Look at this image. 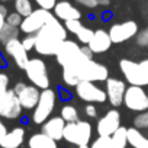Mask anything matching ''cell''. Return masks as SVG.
I'll list each match as a JSON object with an SVG mask.
<instances>
[{
    "mask_svg": "<svg viewBox=\"0 0 148 148\" xmlns=\"http://www.w3.org/2000/svg\"><path fill=\"white\" fill-rule=\"evenodd\" d=\"M55 105H57V93L52 89L41 90L39 102L32 112V122L36 125H42L44 122H47L51 118Z\"/></svg>",
    "mask_w": 148,
    "mask_h": 148,
    "instance_id": "obj_6",
    "label": "cell"
},
{
    "mask_svg": "<svg viewBox=\"0 0 148 148\" xmlns=\"http://www.w3.org/2000/svg\"><path fill=\"white\" fill-rule=\"evenodd\" d=\"M19 34H21V29L19 28H15V26H10V25H5L3 31L0 32V42L3 45L6 42H9L10 39H15V38H19Z\"/></svg>",
    "mask_w": 148,
    "mask_h": 148,
    "instance_id": "obj_27",
    "label": "cell"
},
{
    "mask_svg": "<svg viewBox=\"0 0 148 148\" xmlns=\"http://www.w3.org/2000/svg\"><path fill=\"white\" fill-rule=\"evenodd\" d=\"M25 134H26L25 128L22 126H16L8 131V134L0 141V147L2 148H19L25 141Z\"/></svg>",
    "mask_w": 148,
    "mask_h": 148,
    "instance_id": "obj_21",
    "label": "cell"
},
{
    "mask_svg": "<svg viewBox=\"0 0 148 148\" xmlns=\"http://www.w3.org/2000/svg\"><path fill=\"white\" fill-rule=\"evenodd\" d=\"M54 18V13L51 10H47V9H35L29 16L23 18L22 23H21V32L25 34V35H36L48 22L49 19Z\"/></svg>",
    "mask_w": 148,
    "mask_h": 148,
    "instance_id": "obj_7",
    "label": "cell"
},
{
    "mask_svg": "<svg viewBox=\"0 0 148 148\" xmlns=\"http://www.w3.org/2000/svg\"><path fill=\"white\" fill-rule=\"evenodd\" d=\"M93 55H95V54L92 52V49H90L87 45H86V47H80V44H77L76 41L65 39V41L61 44V47H60V49H58L55 58H57V62H58L62 68H65V67H68V68H76V67H79L80 64H83V62L92 60Z\"/></svg>",
    "mask_w": 148,
    "mask_h": 148,
    "instance_id": "obj_2",
    "label": "cell"
},
{
    "mask_svg": "<svg viewBox=\"0 0 148 148\" xmlns=\"http://www.w3.org/2000/svg\"><path fill=\"white\" fill-rule=\"evenodd\" d=\"M90 148H113L112 147V139H110V136H97L92 142Z\"/></svg>",
    "mask_w": 148,
    "mask_h": 148,
    "instance_id": "obj_30",
    "label": "cell"
},
{
    "mask_svg": "<svg viewBox=\"0 0 148 148\" xmlns=\"http://www.w3.org/2000/svg\"><path fill=\"white\" fill-rule=\"evenodd\" d=\"M135 41H136V45L138 47H142V48H148V26L141 29L138 32V35L135 36Z\"/></svg>",
    "mask_w": 148,
    "mask_h": 148,
    "instance_id": "obj_31",
    "label": "cell"
},
{
    "mask_svg": "<svg viewBox=\"0 0 148 148\" xmlns=\"http://www.w3.org/2000/svg\"><path fill=\"white\" fill-rule=\"evenodd\" d=\"M76 3H79L80 6L87 8V9H95L100 5V0H76Z\"/></svg>",
    "mask_w": 148,
    "mask_h": 148,
    "instance_id": "obj_37",
    "label": "cell"
},
{
    "mask_svg": "<svg viewBox=\"0 0 148 148\" xmlns=\"http://www.w3.org/2000/svg\"><path fill=\"white\" fill-rule=\"evenodd\" d=\"M119 68L121 73L123 74L125 82L132 84V86H142V79H141V73H139V64L134 60L129 58H123L119 62Z\"/></svg>",
    "mask_w": 148,
    "mask_h": 148,
    "instance_id": "obj_17",
    "label": "cell"
},
{
    "mask_svg": "<svg viewBox=\"0 0 148 148\" xmlns=\"http://www.w3.org/2000/svg\"><path fill=\"white\" fill-rule=\"evenodd\" d=\"M22 44H23V47L26 48V51L29 52V51L35 49L36 36H35V35H25V36H23V39H22Z\"/></svg>",
    "mask_w": 148,
    "mask_h": 148,
    "instance_id": "obj_34",
    "label": "cell"
},
{
    "mask_svg": "<svg viewBox=\"0 0 148 148\" xmlns=\"http://www.w3.org/2000/svg\"><path fill=\"white\" fill-rule=\"evenodd\" d=\"M108 32H109L113 44H122V42H126V41L135 38L138 35L139 29H138V23L135 21H125V22L112 25Z\"/></svg>",
    "mask_w": 148,
    "mask_h": 148,
    "instance_id": "obj_12",
    "label": "cell"
},
{
    "mask_svg": "<svg viewBox=\"0 0 148 148\" xmlns=\"http://www.w3.org/2000/svg\"><path fill=\"white\" fill-rule=\"evenodd\" d=\"M8 134V128H6V125L3 123V121H2V116H0V141L3 139V136Z\"/></svg>",
    "mask_w": 148,
    "mask_h": 148,
    "instance_id": "obj_40",
    "label": "cell"
},
{
    "mask_svg": "<svg viewBox=\"0 0 148 148\" xmlns=\"http://www.w3.org/2000/svg\"><path fill=\"white\" fill-rule=\"evenodd\" d=\"M52 13L57 19L61 22H68V21H77L82 19V12L79 8H76L68 0H58L55 8L52 9Z\"/></svg>",
    "mask_w": 148,
    "mask_h": 148,
    "instance_id": "obj_16",
    "label": "cell"
},
{
    "mask_svg": "<svg viewBox=\"0 0 148 148\" xmlns=\"http://www.w3.org/2000/svg\"><path fill=\"white\" fill-rule=\"evenodd\" d=\"M3 47H5V52L13 60V62L19 68L23 70L29 61V57H28V51L23 47L22 41L19 38H15V39H10L9 42H6Z\"/></svg>",
    "mask_w": 148,
    "mask_h": 148,
    "instance_id": "obj_15",
    "label": "cell"
},
{
    "mask_svg": "<svg viewBox=\"0 0 148 148\" xmlns=\"http://www.w3.org/2000/svg\"><path fill=\"white\" fill-rule=\"evenodd\" d=\"M9 90V76L6 73H0V96Z\"/></svg>",
    "mask_w": 148,
    "mask_h": 148,
    "instance_id": "obj_35",
    "label": "cell"
},
{
    "mask_svg": "<svg viewBox=\"0 0 148 148\" xmlns=\"http://www.w3.org/2000/svg\"><path fill=\"white\" fill-rule=\"evenodd\" d=\"M121 128V113L116 108L108 110L96 125V131L99 136H112Z\"/></svg>",
    "mask_w": 148,
    "mask_h": 148,
    "instance_id": "obj_13",
    "label": "cell"
},
{
    "mask_svg": "<svg viewBox=\"0 0 148 148\" xmlns=\"http://www.w3.org/2000/svg\"><path fill=\"white\" fill-rule=\"evenodd\" d=\"M22 110L23 108L13 89H9L6 93L0 96V116L2 118L9 121L18 119L22 115Z\"/></svg>",
    "mask_w": 148,
    "mask_h": 148,
    "instance_id": "obj_11",
    "label": "cell"
},
{
    "mask_svg": "<svg viewBox=\"0 0 148 148\" xmlns=\"http://www.w3.org/2000/svg\"><path fill=\"white\" fill-rule=\"evenodd\" d=\"M128 142L132 148H148V138L135 126L128 128Z\"/></svg>",
    "mask_w": 148,
    "mask_h": 148,
    "instance_id": "obj_23",
    "label": "cell"
},
{
    "mask_svg": "<svg viewBox=\"0 0 148 148\" xmlns=\"http://www.w3.org/2000/svg\"><path fill=\"white\" fill-rule=\"evenodd\" d=\"M134 126L141 129V131L148 129V110L136 113V116L134 118Z\"/></svg>",
    "mask_w": 148,
    "mask_h": 148,
    "instance_id": "obj_29",
    "label": "cell"
},
{
    "mask_svg": "<svg viewBox=\"0 0 148 148\" xmlns=\"http://www.w3.org/2000/svg\"><path fill=\"white\" fill-rule=\"evenodd\" d=\"M92 123L87 121H82L79 119L77 122H70L65 125L64 129V141H67L68 144L73 145H87L92 139Z\"/></svg>",
    "mask_w": 148,
    "mask_h": 148,
    "instance_id": "obj_4",
    "label": "cell"
},
{
    "mask_svg": "<svg viewBox=\"0 0 148 148\" xmlns=\"http://www.w3.org/2000/svg\"><path fill=\"white\" fill-rule=\"evenodd\" d=\"M109 3H110L109 0H100V5H102V6H108Z\"/></svg>",
    "mask_w": 148,
    "mask_h": 148,
    "instance_id": "obj_41",
    "label": "cell"
},
{
    "mask_svg": "<svg viewBox=\"0 0 148 148\" xmlns=\"http://www.w3.org/2000/svg\"><path fill=\"white\" fill-rule=\"evenodd\" d=\"M112 44L113 42L110 39L109 32H106L105 29H97V31H95L93 38L90 39L87 47L92 49L93 54H103L112 47Z\"/></svg>",
    "mask_w": 148,
    "mask_h": 148,
    "instance_id": "obj_18",
    "label": "cell"
},
{
    "mask_svg": "<svg viewBox=\"0 0 148 148\" xmlns=\"http://www.w3.org/2000/svg\"><path fill=\"white\" fill-rule=\"evenodd\" d=\"M84 113H86L87 118L95 119V118L97 116V108H96V105H95V103H87V105L84 106Z\"/></svg>",
    "mask_w": 148,
    "mask_h": 148,
    "instance_id": "obj_38",
    "label": "cell"
},
{
    "mask_svg": "<svg viewBox=\"0 0 148 148\" xmlns=\"http://www.w3.org/2000/svg\"><path fill=\"white\" fill-rule=\"evenodd\" d=\"M60 116H61L67 123H70V122H77V121H79V110H77V108L74 106V105L65 103V105L61 108Z\"/></svg>",
    "mask_w": 148,
    "mask_h": 148,
    "instance_id": "obj_25",
    "label": "cell"
},
{
    "mask_svg": "<svg viewBox=\"0 0 148 148\" xmlns=\"http://www.w3.org/2000/svg\"><path fill=\"white\" fill-rule=\"evenodd\" d=\"M68 68V67H65ZM73 71H76L77 77L80 82H93V83H100L106 82L109 79V70L105 64L95 61L93 58L80 64L76 68H71Z\"/></svg>",
    "mask_w": 148,
    "mask_h": 148,
    "instance_id": "obj_3",
    "label": "cell"
},
{
    "mask_svg": "<svg viewBox=\"0 0 148 148\" xmlns=\"http://www.w3.org/2000/svg\"><path fill=\"white\" fill-rule=\"evenodd\" d=\"M22 21H23V18H22L18 12H12V13H9L8 18H6V23L10 25V26H15V28H21Z\"/></svg>",
    "mask_w": 148,
    "mask_h": 148,
    "instance_id": "obj_32",
    "label": "cell"
},
{
    "mask_svg": "<svg viewBox=\"0 0 148 148\" xmlns=\"http://www.w3.org/2000/svg\"><path fill=\"white\" fill-rule=\"evenodd\" d=\"M22 108L25 110H34L35 106L38 105L39 102V97H41V89H38L36 86L34 84H26L23 82H19L15 84L13 87Z\"/></svg>",
    "mask_w": 148,
    "mask_h": 148,
    "instance_id": "obj_10",
    "label": "cell"
},
{
    "mask_svg": "<svg viewBox=\"0 0 148 148\" xmlns=\"http://www.w3.org/2000/svg\"><path fill=\"white\" fill-rule=\"evenodd\" d=\"M105 90L108 95V100L113 108H119L123 105V97H125V92H126V82L121 80V79H112L109 77L106 82Z\"/></svg>",
    "mask_w": 148,
    "mask_h": 148,
    "instance_id": "obj_14",
    "label": "cell"
},
{
    "mask_svg": "<svg viewBox=\"0 0 148 148\" xmlns=\"http://www.w3.org/2000/svg\"><path fill=\"white\" fill-rule=\"evenodd\" d=\"M61 77H62L64 86H67V87H76V86L80 83V80H79V77H77L76 71H73L71 68H62Z\"/></svg>",
    "mask_w": 148,
    "mask_h": 148,
    "instance_id": "obj_28",
    "label": "cell"
},
{
    "mask_svg": "<svg viewBox=\"0 0 148 148\" xmlns=\"http://www.w3.org/2000/svg\"><path fill=\"white\" fill-rule=\"evenodd\" d=\"M138 64H139V73H141L142 84L144 86H148V58L141 60Z\"/></svg>",
    "mask_w": 148,
    "mask_h": 148,
    "instance_id": "obj_33",
    "label": "cell"
},
{
    "mask_svg": "<svg viewBox=\"0 0 148 148\" xmlns=\"http://www.w3.org/2000/svg\"><path fill=\"white\" fill-rule=\"evenodd\" d=\"M112 147L113 148H126V145H129L128 142V129L125 126H121L112 136Z\"/></svg>",
    "mask_w": 148,
    "mask_h": 148,
    "instance_id": "obj_24",
    "label": "cell"
},
{
    "mask_svg": "<svg viewBox=\"0 0 148 148\" xmlns=\"http://www.w3.org/2000/svg\"><path fill=\"white\" fill-rule=\"evenodd\" d=\"M9 12H8V8L5 5H0V32L3 31L5 25H6V18H8Z\"/></svg>",
    "mask_w": 148,
    "mask_h": 148,
    "instance_id": "obj_39",
    "label": "cell"
},
{
    "mask_svg": "<svg viewBox=\"0 0 148 148\" xmlns=\"http://www.w3.org/2000/svg\"><path fill=\"white\" fill-rule=\"evenodd\" d=\"M35 36H36L35 51L44 57H51V55L55 57L61 44L65 39H68V31L65 25L54 16Z\"/></svg>",
    "mask_w": 148,
    "mask_h": 148,
    "instance_id": "obj_1",
    "label": "cell"
},
{
    "mask_svg": "<svg viewBox=\"0 0 148 148\" xmlns=\"http://www.w3.org/2000/svg\"><path fill=\"white\" fill-rule=\"evenodd\" d=\"M76 95L86 103H105L108 100L106 90L93 82H80L76 87Z\"/></svg>",
    "mask_w": 148,
    "mask_h": 148,
    "instance_id": "obj_9",
    "label": "cell"
},
{
    "mask_svg": "<svg viewBox=\"0 0 148 148\" xmlns=\"http://www.w3.org/2000/svg\"><path fill=\"white\" fill-rule=\"evenodd\" d=\"M28 80L31 84L36 86L41 90L49 89V74H48V67L42 58H29L26 67L23 68Z\"/></svg>",
    "mask_w": 148,
    "mask_h": 148,
    "instance_id": "obj_5",
    "label": "cell"
},
{
    "mask_svg": "<svg viewBox=\"0 0 148 148\" xmlns=\"http://www.w3.org/2000/svg\"><path fill=\"white\" fill-rule=\"evenodd\" d=\"M34 10L35 9L31 0H15V12H18L22 18L29 16Z\"/></svg>",
    "mask_w": 148,
    "mask_h": 148,
    "instance_id": "obj_26",
    "label": "cell"
},
{
    "mask_svg": "<svg viewBox=\"0 0 148 148\" xmlns=\"http://www.w3.org/2000/svg\"><path fill=\"white\" fill-rule=\"evenodd\" d=\"M123 106L132 112H145L148 110V93L142 86H132L129 84L125 92Z\"/></svg>",
    "mask_w": 148,
    "mask_h": 148,
    "instance_id": "obj_8",
    "label": "cell"
},
{
    "mask_svg": "<svg viewBox=\"0 0 148 148\" xmlns=\"http://www.w3.org/2000/svg\"><path fill=\"white\" fill-rule=\"evenodd\" d=\"M0 2H2V3H6V2H12V0H0ZM13 2H15V0H13Z\"/></svg>",
    "mask_w": 148,
    "mask_h": 148,
    "instance_id": "obj_43",
    "label": "cell"
},
{
    "mask_svg": "<svg viewBox=\"0 0 148 148\" xmlns=\"http://www.w3.org/2000/svg\"><path fill=\"white\" fill-rule=\"evenodd\" d=\"M67 122L61 116H52L47 122L42 123V132L51 136L55 141H60L64 138V129H65Z\"/></svg>",
    "mask_w": 148,
    "mask_h": 148,
    "instance_id": "obj_19",
    "label": "cell"
},
{
    "mask_svg": "<svg viewBox=\"0 0 148 148\" xmlns=\"http://www.w3.org/2000/svg\"><path fill=\"white\" fill-rule=\"evenodd\" d=\"M58 0H35V3L38 5V8L41 9H47V10H52L55 8Z\"/></svg>",
    "mask_w": 148,
    "mask_h": 148,
    "instance_id": "obj_36",
    "label": "cell"
},
{
    "mask_svg": "<svg viewBox=\"0 0 148 148\" xmlns=\"http://www.w3.org/2000/svg\"><path fill=\"white\" fill-rule=\"evenodd\" d=\"M64 25H65L67 31H68L70 34H73V35H76V38H77L83 45H87V44L90 42V39L93 38L95 31H92L90 28L84 26V25L82 23V21H80V19H77V21H68V22H64Z\"/></svg>",
    "mask_w": 148,
    "mask_h": 148,
    "instance_id": "obj_20",
    "label": "cell"
},
{
    "mask_svg": "<svg viewBox=\"0 0 148 148\" xmlns=\"http://www.w3.org/2000/svg\"><path fill=\"white\" fill-rule=\"evenodd\" d=\"M77 148H90V145L87 144V145H80V147H77Z\"/></svg>",
    "mask_w": 148,
    "mask_h": 148,
    "instance_id": "obj_42",
    "label": "cell"
},
{
    "mask_svg": "<svg viewBox=\"0 0 148 148\" xmlns=\"http://www.w3.org/2000/svg\"><path fill=\"white\" fill-rule=\"evenodd\" d=\"M28 147L29 148H57V141L48 136L44 132H38L29 136L28 139Z\"/></svg>",
    "mask_w": 148,
    "mask_h": 148,
    "instance_id": "obj_22",
    "label": "cell"
}]
</instances>
